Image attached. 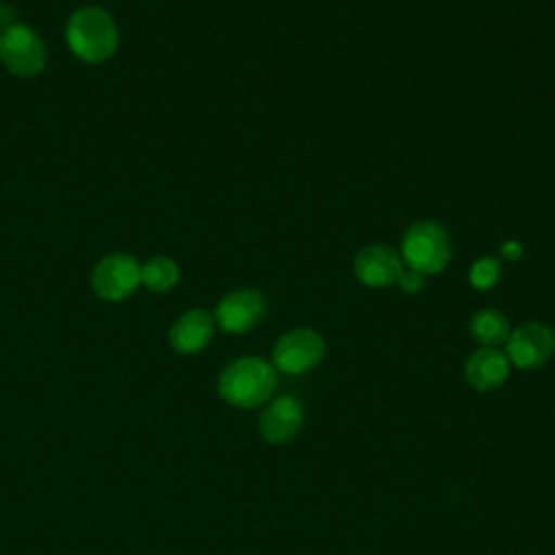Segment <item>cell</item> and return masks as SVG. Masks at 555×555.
I'll return each mask as SVG.
<instances>
[{
    "mask_svg": "<svg viewBox=\"0 0 555 555\" xmlns=\"http://www.w3.org/2000/svg\"><path fill=\"white\" fill-rule=\"evenodd\" d=\"M278 386V371L258 356H241L223 366L217 379L219 397L241 410L264 405Z\"/></svg>",
    "mask_w": 555,
    "mask_h": 555,
    "instance_id": "6da1fadb",
    "label": "cell"
},
{
    "mask_svg": "<svg viewBox=\"0 0 555 555\" xmlns=\"http://www.w3.org/2000/svg\"><path fill=\"white\" fill-rule=\"evenodd\" d=\"M65 43L82 63L100 65L117 52L119 30L113 15L104 9L82 7L65 24Z\"/></svg>",
    "mask_w": 555,
    "mask_h": 555,
    "instance_id": "7a4b0ae2",
    "label": "cell"
},
{
    "mask_svg": "<svg viewBox=\"0 0 555 555\" xmlns=\"http://www.w3.org/2000/svg\"><path fill=\"white\" fill-rule=\"evenodd\" d=\"M399 254L408 269L427 278L447 269L451 260V241L438 221L421 219L403 232Z\"/></svg>",
    "mask_w": 555,
    "mask_h": 555,
    "instance_id": "3957f363",
    "label": "cell"
},
{
    "mask_svg": "<svg viewBox=\"0 0 555 555\" xmlns=\"http://www.w3.org/2000/svg\"><path fill=\"white\" fill-rule=\"evenodd\" d=\"M0 61L17 78H37L46 69L48 50L37 30L13 22L0 33Z\"/></svg>",
    "mask_w": 555,
    "mask_h": 555,
    "instance_id": "277c9868",
    "label": "cell"
},
{
    "mask_svg": "<svg viewBox=\"0 0 555 555\" xmlns=\"http://www.w3.org/2000/svg\"><path fill=\"white\" fill-rule=\"evenodd\" d=\"M325 356V338L310 327L284 332L271 351V364L286 375H301L321 364Z\"/></svg>",
    "mask_w": 555,
    "mask_h": 555,
    "instance_id": "5b68a950",
    "label": "cell"
},
{
    "mask_svg": "<svg viewBox=\"0 0 555 555\" xmlns=\"http://www.w3.org/2000/svg\"><path fill=\"white\" fill-rule=\"evenodd\" d=\"M141 286V262L128 251L100 258L91 271V288L104 301L128 299Z\"/></svg>",
    "mask_w": 555,
    "mask_h": 555,
    "instance_id": "8992f818",
    "label": "cell"
},
{
    "mask_svg": "<svg viewBox=\"0 0 555 555\" xmlns=\"http://www.w3.org/2000/svg\"><path fill=\"white\" fill-rule=\"evenodd\" d=\"M555 353V332L540 323L527 321L514 327L505 340V356L512 366L520 371H535L544 366Z\"/></svg>",
    "mask_w": 555,
    "mask_h": 555,
    "instance_id": "52a82bcc",
    "label": "cell"
},
{
    "mask_svg": "<svg viewBox=\"0 0 555 555\" xmlns=\"http://www.w3.org/2000/svg\"><path fill=\"white\" fill-rule=\"evenodd\" d=\"M264 312H267L264 295L258 288L243 286L221 297V301L212 312V319H215V325L228 334H245L264 319Z\"/></svg>",
    "mask_w": 555,
    "mask_h": 555,
    "instance_id": "ba28073f",
    "label": "cell"
},
{
    "mask_svg": "<svg viewBox=\"0 0 555 555\" xmlns=\"http://www.w3.org/2000/svg\"><path fill=\"white\" fill-rule=\"evenodd\" d=\"M405 269L401 254L384 243L364 245L353 258V275L369 288H386L397 284Z\"/></svg>",
    "mask_w": 555,
    "mask_h": 555,
    "instance_id": "9c48e42d",
    "label": "cell"
},
{
    "mask_svg": "<svg viewBox=\"0 0 555 555\" xmlns=\"http://www.w3.org/2000/svg\"><path fill=\"white\" fill-rule=\"evenodd\" d=\"M304 427V405L293 395H282L264 403L258 418V431L269 444H286Z\"/></svg>",
    "mask_w": 555,
    "mask_h": 555,
    "instance_id": "30bf717a",
    "label": "cell"
},
{
    "mask_svg": "<svg viewBox=\"0 0 555 555\" xmlns=\"http://www.w3.org/2000/svg\"><path fill=\"white\" fill-rule=\"evenodd\" d=\"M509 360L499 347H479L464 364V377L470 388L479 392L496 390L509 375Z\"/></svg>",
    "mask_w": 555,
    "mask_h": 555,
    "instance_id": "8fae6325",
    "label": "cell"
},
{
    "mask_svg": "<svg viewBox=\"0 0 555 555\" xmlns=\"http://www.w3.org/2000/svg\"><path fill=\"white\" fill-rule=\"evenodd\" d=\"M215 319L210 312L206 310H186L184 314H180L171 330H169V343L171 347L182 353V356H193L197 351H202L215 334Z\"/></svg>",
    "mask_w": 555,
    "mask_h": 555,
    "instance_id": "7c38bea8",
    "label": "cell"
},
{
    "mask_svg": "<svg viewBox=\"0 0 555 555\" xmlns=\"http://www.w3.org/2000/svg\"><path fill=\"white\" fill-rule=\"evenodd\" d=\"M468 332L473 340L479 343L481 347H499V345H505L512 330H509L507 317L501 310L483 308L470 317Z\"/></svg>",
    "mask_w": 555,
    "mask_h": 555,
    "instance_id": "4fadbf2b",
    "label": "cell"
},
{
    "mask_svg": "<svg viewBox=\"0 0 555 555\" xmlns=\"http://www.w3.org/2000/svg\"><path fill=\"white\" fill-rule=\"evenodd\" d=\"M180 280V267L169 256H152L141 264V284L152 293H167L176 288Z\"/></svg>",
    "mask_w": 555,
    "mask_h": 555,
    "instance_id": "5bb4252c",
    "label": "cell"
},
{
    "mask_svg": "<svg viewBox=\"0 0 555 555\" xmlns=\"http://www.w3.org/2000/svg\"><path fill=\"white\" fill-rule=\"evenodd\" d=\"M501 280V260L494 256L477 258L468 269V284L475 291H490Z\"/></svg>",
    "mask_w": 555,
    "mask_h": 555,
    "instance_id": "9a60e30c",
    "label": "cell"
},
{
    "mask_svg": "<svg viewBox=\"0 0 555 555\" xmlns=\"http://www.w3.org/2000/svg\"><path fill=\"white\" fill-rule=\"evenodd\" d=\"M397 286H399V291L405 293V295H416V293L423 291V286H425V275H421L418 271L405 267V269L401 271L399 280H397Z\"/></svg>",
    "mask_w": 555,
    "mask_h": 555,
    "instance_id": "2e32d148",
    "label": "cell"
},
{
    "mask_svg": "<svg viewBox=\"0 0 555 555\" xmlns=\"http://www.w3.org/2000/svg\"><path fill=\"white\" fill-rule=\"evenodd\" d=\"M501 254H503V258H507V260H518V258H522L525 247H522L518 241H505V243L501 245Z\"/></svg>",
    "mask_w": 555,
    "mask_h": 555,
    "instance_id": "e0dca14e",
    "label": "cell"
}]
</instances>
